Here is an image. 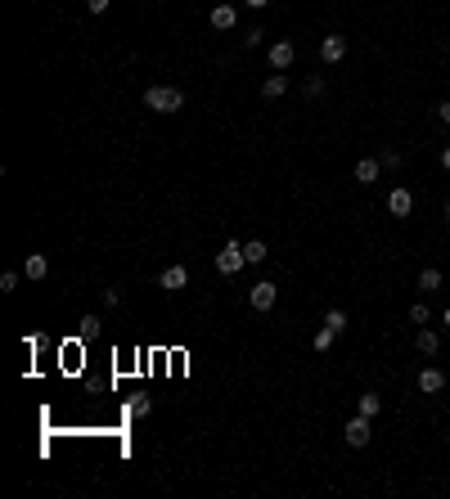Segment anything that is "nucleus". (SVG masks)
<instances>
[{
  "label": "nucleus",
  "mask_w": 450,
  "mask_h": 499,
  "mask_svg": "<svg viewBox=\"0 0 450 499\" xmlns=\"http://www.w3.org/2000/svg\"><path fill=\"white\" fill-rule=\"evenodd\" d=\"M356 409L365 414V419H374V414H383V396H379V392H365V396L356 400Z\"/></svg>",
  "instance_id": "dca6fc26"
},
{
  "label": "nucleus",
  "mask_w": 450,
  "mask_h": 499,
  "mask_svg": "<svg viewBox=\"0 0 450 499\" xmlns=\"http://www.w3.org/2000/svg\"><path fill=\"white\" fill-rule=\"evenodd\" d=\"M442 324H446V328H450V306H446V311H442Z\"/></svg>",
  "instance_id": "7c9ffc66"
},
{
  "label": "nucleus",
  "mask_w": 450,
  "mask_h": 499,
  "mask_svg": "<svg viewBox=\"0 0 450 499\" xmlns=\"http://www.w3.org/2000/svg\"><path fill=\"white\" fill-rule=\"evenodd\" d=\"M23 275H28V279H45V275H50V261H45L41 252H28V261H23Z\"/></svg>",
  "instance_id": "4468645a"
},
{
  "label": "nucleus",
  "mask_w": 450,
  "mask_h": 499,
  "mask_svg": "<svg viewBox=\"0 0 450 499\" xmlns=\"http://www.w3.org/2000/svg\"><path fill=\"white\" fill-rule=\"evenodd\" d=\"M415 347H419V356H437V351H442V333H432V328L423 324L415 333Z\"/></svg>",
  "instance_id": "9b49d317"
},
{
  "label": "nucleus",
  "mask_w": 450,
  "mask_h": 499,
  "mask_svg": "<svg viewBox=\"0 0 450 499\" xmlns=\"http://www.w3.org/2000/svg\"><path fill=\"white\" fill-rule=\"evenodd\" d=\"M419 288H423V293H437V288H442V270H437V265H423V270H419Z\"/></svg>",
  "instance_id": "f3484780"
},
{
  "label": "nucleus",
  "mask_w": 450,
  "mask_h": 499,
  "mask_svg": "<svg viewBox=\"0 0 450 499\" xmlns=\"http://www.w3.org/2000/svg\"><path fill=\"white\" fill-rule=\"evenodd\" d=\"M446 225H450V198H446Z\"/></svg>",
  "instance_id": "2f4dec72"
},
{
  "label": "nucleus",
  "mask_w": 450,
  "mask_h": 499,
  "mask_svg": "<svg viewBox=\"0 0 450 499\" xmlns=\"http://www.w3.org/2000/svg\"><path fill=\"white\" fill-rule=\"evenodd\" d=\"M144 108H153V113H180V108H185V95L176 86H149L144 90Z\"/></svg>",
  "instance_id": "f257e3e1"
},
{
  "label": "nucleus",
  "mask_w": 450,
  "mask_h": 499,
  "mask_svg": "<svg viewBox=\"0 0 450 499\" xmlns=\"http://www.w3.org/2000/svg\"><path fill=\"white\" fill-rule=\"evenodd\" d=\"M266 59H271V68H275V72H288V68H293V59H297V45L279 36L271 50H266Z\"/></svg>",
  "instance_id": "7ed1b4c3"
},
{
  "label": "nucleus",
  "mask_w": 450,
  "mask_h": 499,
  "mask_svg": "<svg viewBox=\"0 0 450 499\" xmlns=\"http://www.w3.org/2000/svg\"><path fill=\"white\" fill-rule=\"evenodd\" d=\"M324 324H329L333 333H347V311H338V306H333L329 315H324Z\"/></svg>",
  "instance_id": "aec40b11"
},
{
  "label": "nucleus",
  "mask_w": 450,
  "mask_h": 499,
  "mask_svg": "<svg viewBox=\"0 0 450 499\" xmlns=\"http://www.w3.org/2000/svg\"><path fill=\"white\" fill-rule=\"evenodd\" d=\"M95 328H100V315H81V337H95Z\"/></svg>",
  "instance_id": "b1692460"
},
{
  "label": "nucleus",
  "mask_w": 450,
  "mask_h": 499,
  "mask_svg": "<svg viewBox=\"0 0 450 499\" xmlns=\"http://www.w3.org/2000/svg\"><path fill=\"white\" fill-rule=\"evenodd\" d=\"M343 436H347V445H356V450H360V445H369V436H374V423L365 419V414H356V419L347 423V432H343Z\"/></svg>",
  "instance_id": "39448f33"
},
{
  "label": "nucleus",
  "mask_w": 450,
  "mask_h": 499,
  "mask_svg": "<svg viewBox=\"0 0 450 499\" xmlns=\"http://www.w3.org/2000/svg\"><path fill=\"white\" fill-rule=\"evenodd\" d=\"M108 5H113V0H86V9H90V14H108Z\"/></svg>",
  "instance_id": "bb28decb"
},
{
  "label": "nucleus",
  "mask_w": 450,
  "mask_h": 499,
  "mask_svg": "<svg viewBox=\"0 0 450 499\" xmlns=\"http://www.w3.org/2000/svg\"><path fill=\"white\" fill-rule=\"evenodd\" d=\"M243 265H248V257H243V243H225V248L216 252V270H221V275H239Z\"/></svg>",
  "instance_id": "f03ea898"
},
{
  "label": "nucleus",
  "mask_w": 450,
  "mask_h": 499,
  "mask_svg": "<svg viewBox=\"0 0 450 499\" xmlns=\"http://www.w3.org/2000/svg\"><path fill=\"white\" fill-rule=\"evenodd\" d=\"M410 320H415V324L423 328V324H428V320H432V311H428V306H423V301H415V306H410Z\"/></svg>",
  "instance_id": "4be33fe9"
},
{
  "label": "nucleus",
  "mask_w": 450,
  "mask_h": 499,
  "mask_svg": "<svg viewBox=\"0 0 450 499\" xmlns=\"http://www.w3.org/2000/svg\"><path fill=\"white\" fill-rule=\"evenodd\" d=\"M379 176H383V162H379V157H360V162H356V185H374Z\"/></svg>",
  "instance_id": "9d476101"
},
{
  "label": "nucleus",
  "mask_w": 450,
  "mask_h": 499,
  "mask_svg": "<svg viewBox=\"0 0 450 499\" xmlns=\"http://www.w3.org/2000/svg\"><path fill=\"white\" fill-rule=\"evenodd\" d=\"M284 95H288V77H284V72H275V77L261 81V100H284Z\"/></svg>",
  "instance_id": "ddd939ff"
},
{
  "label": "nucleus",
  "mask_w": 450,
  "mask_h": 499,
  "mask_svg": "<svg viewBox=\"0 0 450 499\" xmlns=\"http://www.w3.org/2000/svg\"><path fill=\"white\" fill-rule=\"evenodd\" d=\"M302 95H307V100L324 95V77H307V81H302Z\"/></svg>",
  "instance_id": "412c9836"
},
{
  "label": "nucleus",
  "mask_w": 450,
  "mask_h": 499,
  "mask_svg": "<svg viewBox=\"0 0 450 499\" xmlns=\"http://www.w3.org/2000/svg\"><path fill=\"white\" fill-rule=\"evenodd\" d=\"M158 288H167V293H180V288H189V270H185V265H167V270L158 275Z\"/></svg>",
  "instance_id": "0eeeda50"
},
{
  "label": "nucleus",
  "mask_w": 450,
  "mask_h": 499,
  "mask_svg": "<svg viewBox=\"0 0 450 499\" xmlns=\"http://www.w3.org/2000/svg\"><path fill=\"white\" fill-rule=\"evenodd\" d=\"M235 23H239V9L235 5H212V28L216 32H230Z\"/></svg>",
  "instance_id": "f8f14e48"
},
{
  "label": "nucleus",
  "mask_w": 450,
  "mask_h": 499,
  "mask_svg": "<svg viewBox=\"0 0 450 499\" xmlns=\"http://www.w3.org/2000/svg\"><path fill=\"white\" fill-rule=\"evenodd\" d=\"M243 5H248V9H266V5H271V0H243Z\"/></svg>",
  "instance_id": "c85d7f7f"
},
{
  "label": "nucleus",
  "mask_w": 450,
  "mask_h": 499,
  "mask_svg": "<svg viewBox=\"0 0 450 499\" xmlns=\"http://www.w3.org/2000/svg\"><path fill=\"white\" fill-rule=\"evenodd\" d=\"M442 167H446V172H450V144H446V149H442Z\"/></svg>",
  "instance_id": "c756f323"
},
{
  "label": "nucleus",
  "mask_w": 450,
  "mask_h": 499,
  "mask_svg": "<svg viewBox=\"0 0 450 499\" xmlns=\"http://www.w3.org/2000/svg\"><path fill=\"white\" fill-rule=\"evenodd\" d=\"M442 387H446V373L442 369H432V364H428V369H419V392L423 396H437Z\"/></svg>",
  "instance_id": "1a4fd4ad"
},
{
  "label": "nucleus",
  "mask_w": 450,
  "mask_h": 499,
  "mask_svg": "<svg viewBox=\"0 0 450 499\" xmlns=\"http://www.w3.org/2000/svg\"><path fill=\"white\" fill-rule=\"evenodd\" d=\"M320 59H324V64H343V59H347V36L329 32V36L320 41Z\"/></svg>",
  "instance_id": "423d86ee"
},
{
  "label": "nucleus",
  "mask_w": 450,
  "mask_h": 499,
  "mask_svg": "<svg viewBox=\"0 0 450 499\" xmlns=\"http://www.w3.org/2000/svg\"><path fill=\"white\" fill-rule=\"evenodd\" d=\"M333 337H338V333H333L329 324H324L320 333H315V351H320V356H324V351H333Z\"/></svg>",
  "instance_id": "6ab92c4d"
},
{
  "label": "nucleus",
  "mask_w": 450,
  "mask_h": 499,
  "mask_svg": "<svg viewBox=\"0 0 450 499\" xmlns=\"http://www.w3.org/2000/svg\"><path fill=\"white\" fill-rule=\"evenodd\" d=\"M243 257H248V265H261L266 257H271V248H266L261 239H248V243H243Z\"/></svg>",
  "instance_id": "2eb2a0df"
},
{
  "label": "nucleus",
  "mask_w": 450,
  "mask_h": 499,
  "mask_svg": "<svg viewBox=\"0 0 450 499\" xmlns=\"http://www.w3.org/2000/svg\"><path fill=\"white\" fill-rule=\"evenodd\" d=\"M437 117H442L446 126H450V100H446V104H437Z\"/></svg>",
  "instance_id": "cd10ccee"
},
{
  "label": "nucleus",
  "mask_w": 450,
  "mask_h": 499,
  "mask_svg": "<svg viewBox=\"0 0 450 499\" xmlns=\"http://www.w3.org/2000/svg\"><path fill=\"white\" fill-rule=\"evenodd\" d=\"M266 41V32L261 28H252V32H243V45H261Z\"/></svg>",
  "instance_id": "a878e982"
},
{
  "label": "nucleus",
  "mask_w": 450,
  "mask_h": 499,
  "mask_svg": "<svg viewBox=\"0 0 450 499\" xmlns=\"http://www.w3.org/2000/svg\"><path fill=\"white\" fill-rule=\"evenodd\" d=\"M149 414H153L149 396H131V419H149Z\"/></svg>",
  "instance_id": "a211bd4d"
},
{
  "label": "nucleus",
  "mask_w": 450,
  "mask_h": 499,
  "mask_svg": "<svg viewBox=\"0 0 450 499\" xmlns=\"http://www.w3.org/2000/svg\"><path fill=\"white\" fill-rule=\"evenodd\" d=\"M387 212H392L396 221H401V216H410V212H415V193H410V189H392V193H387Z\"/></svg>",
  "instance_id": "6e6552de"
},
{
  "label": "nucleus",
  "mask_w": 450,
  "mask_h": 499,
  "mask_svg": "<svg viewBox=\"0 0 450 499\" xmlns=\"http://www.w3.org/2000/svg\"><path fill=\"white\" fill-rule=\"evenodd\" d=\"M379 162H383V167H387V172H401V162H405V157H401V153H396V149H387V153H383V157H379Z\"/></svg>",
  "instance_id": "5701e85b"
},
{
  "label": "nucleus",
  "mask_w": 450,
  "mask_h": 499,
  "mask_svg": "<svg viewBox=\"0 0 450 499\" xmlns=\"http://www.w3.org/2000/svg\"><path fill=\"white\" fill-rule=\"evenodd\" d=\"M275 297H279V284H271V279H261V284H252V293H248L252 311H271V306H275Z\"/></svg>",
  "instance_id": "20e7f679"
},
{
  "label": "nucleus",
  "mask_w": 450,
  "mask_h": 499,
  "mask_svg": "<svg viewBox=\"0 0 450 499\" xmlns=\"http://www.w3.org/2000/svg\"><path fill=\"white\" fill-rule=\"evenodd\" d=\"M14 288H18V275L5 270V275H0V293H14Z\"/></svg>",
  "instance_id": "393cba45"
}]
</instances>
